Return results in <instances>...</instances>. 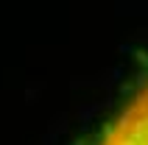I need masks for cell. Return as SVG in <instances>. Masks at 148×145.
Wrapping results in <instances>:
<instances>
[{
	"label": "cell",
	"instance_id": "obj_1",
	"mask_svg": "<svg viewBox=\"0 0 148 145\" xmlns=\"http://www.w3.org/2000/svg\"><path fill=\"white\" fill-rule=\"evenodd\" d=\"M95 145H148V78L137 84Z\"/></svg>",
	"mask_w": 148,
	"mask_h": 145
}]
</instances>
